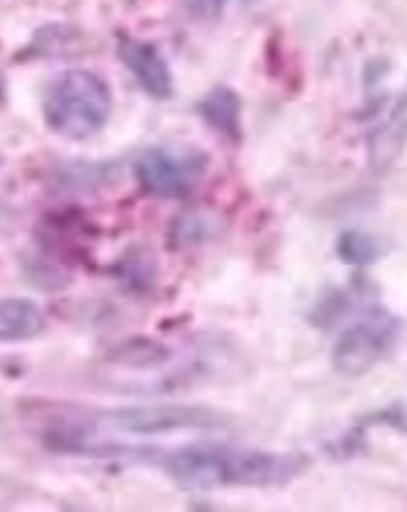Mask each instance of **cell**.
<instances>
[{
  "label": "cell",
  "instance_id": "obj_1",
  "mask_svg": "<svg viewBox=\"0 0 407 512\" xmlns=\"http://www.w3.org/2000/svg\"><path fill=\"white\" fill-rule=\"evenodd\" d=\"M155 463L185 488H270L303 473L305 458L265 450H238L223 445H188L158 455Z\"/></svg>",
  "mask_w": 407,
  "mask_h": 512
},
{
  "label": "cell",
  "instance_id": "obj_2",
  "mask_svg": "<svg viewBox=\"0 0 407 512\" xmlns=\"http://www.w3.org/2000/svg\"><path fill=\"white\" fill-rule=\"evenodd\" d=\"M113 95L90 70H68L60 75L45 98V120L58 135L70 140H85L100 133L108 123Z\"/></svg>",
  "mask_w": 407,
  "mask_h": 512
},
{
  "label": "cell",
  "instance_id": "obj_3",
  "mask_svg": "<svg viewBox=\"0 0 407 512\" xmlns=\"http://www.w3.org/2000/svg\"><path fill=\"white\" fill-rule=\"evenodd\" d=\"M400 335V323L385 310L375 308L360 323L350 325L333 348V365L345 378H360L370 373L390 350Z\"/></svg>",
  "mask_w": 407,
  "mask_h": 512
},
{
  "label": "cell",
  "instance_id": "obj_4",
  "mask_svg": "<svg viewBox=\"0 0 407 512\" xmlns=\"http://www.w3.org/2000/svg\"><path fill=\"white\" fill-rule=\"evenodd\" d=\"M110 423L125 433L160 435L173 430H203L220 425L218 415L205 408L188 405H148V408H123L110 413Z\"/></svg>",
  "mask_w": 407,
  "mask_h": 512
},
{
  "label": "cell",
  "instance_id": "obj_5",
  "mask_svg": "<svg viewBox=\"0 0 407 512\" xmlns=\"http://www.w3.org/2000/svg\"><path fill=\"white\" fill-rule=\"evenodd\" d=\"M138 183L158 198H183L195 183V173L185 160L168 150H148L135 163Z\"/></svg>",
  "mask_w": 407,
  "mask_h": 512
},
{
  "label": "cell",
  "instance_id": "obj_6",
  "mask_svg": "<svg viewBox=\"0 0 407 512\" xmlns=\"http://www.w3.org/2000/svg\"><path fill=\"white\" fill-rule=\"evenodd\" d=\"M118 55L145 93L153 95L155 100H168L173 95V75H170L168 63L155 45L135 38H123L118 43Z\"/></svg>",
  "mask_w": 407,
  "mask_h": 512
},
{
  "label": "cell",
  "instance_id": "obj_7",
  "mask_svg": "<svg viewBox=\"0 0 407 512\" xmlns=\"http://www.w3.org/2000/svg\"><path fill=\"white\" fill-rule=\"evenodd\" d=\"M45 315L33 300L0 298V343H23L43 333Z\"/></svg>",
  "mask_w": 407,
  "mask_h": 512
},
{
  "label": "cell",
  "instance_id": "obj_8",
  "mask_svg": "<svg viewBox=\"0 0 407 512\" xmlns=\"http://www.w3.org/2000/svg\"><path fill=\"white\" fill-rule=\"evenodd\" d=\"M200 115L208 120L213 128L223 130L228 135H238V120H240V100L233 90L215 88L208 93L200 103Z\"/></svg>",
  "mask_w": 407,
  "mask_h": 512
},
{
  "label": "cell",
  "instance_id": "obj_9",
  "mask_svg": "<svg viewBox=\"0 0 407 512\" xmlns=\"http://www.w3.org/2000/svg\"><path fill=\"white\" fill-rule=\"evenodd\" d=\"M407 135V113L403 108L390 118V123H385L378 133L370 140V158L375 165L393 163V158L398 155L400 145H403Z\"/></svg>",
  "mask_w": 407,
  "mask_h": 512
},
{
  "label": "cell",
  "instance_id": "obj_10",
  "mask_svg": "<svg viewBox=\"0 0 407 512\" xmlns=\"http://www.w3.org/2000/svg\"><path fill=\"white\" fill-rule=\"evenodd\" d=\"M338 255L348 265H368L378 260L380 248L370 235L350 230V233H345L343 238L338 240Z\"/></svg>",
  "mask_w": 407,
  "mask_h": 512
},
{
  "label": "cell",
  "instance_id": "obj_11",
  "mask_svg": "<svg viewBox=\"0 0 407 512\" xmlns=\"http://www.w3.org/2000/svg\"><path fill=\"white\" fill-rule=\"evenodd\" d=\"M183 5H185V10L193 15V18L213 20V18H218V15H220L225 0H183Z\"/></svg>",
  "mask_w": 407,
  "mask_h": 512
}]
</instances>
